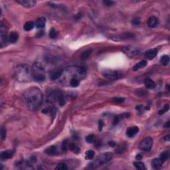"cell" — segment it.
<instances>
[{"instance_id":"6da1fadb","label":"cell","mask_w":170,"mask_h":170,"mask_svg":"<svg viewBox=\"0 0 170 170\" xmlns=\"http://www.w3.org/2000/svg\"><path fill=\"white\" fill-rule=\"evenodd\" d=\"M25 98L29 110L31 111H36L39 108L42 104L43 94L38 88L32 87L26 91Z\"/></svg>"},{"instance_id":"7a4b0ae2","label":"cell","mask_w":170,"mask_h":170,"mask_svg":"<svg viewBox=\"0 0 170 170\" xmlns=\"http://www.w3.org/2000/svg\"><path fill=\"white\" fill-rule=\"evenodd\" d=\"M15 78L20 82H29L33 78V69L26 65H21L16 67L14 72Z\"/></svg>"},{"instance_id":"3957f363","label":"cell","mask_w":170,"mask_h":170,"mask_svg":"<svg viewBox=\"0 0 170 170\" xmlns=\"http://www.w3.org/2000/svg\"><path fill=\"white\" fill-rule=\"evenodd\" d=\"M112 158V154L110 152H106L100 155L95 161L91 162L89 164V167L91 169H96L99 167L106 164L110 161Z\"/></svg>"},{"instance_id":"277c9868","label":"cell","mask_w":170,"mask_h":170,"mask_svg":"<svg viewBox=\"0 0 170 170\" xmlns=\"http://www.w3.org/2000/svg\"><path fill=\"white\" fill-rule=\"evenodd\" d=\"M33 78L35 81L42 82L45 79V70L43 67L39 63H35L33 67Z\"/></svg>"},{"instance_id":"5b68a950","label":"cell","mask_w":170,"mask_h":170,"mask_svg":"<svg viewBox=\"0 0 170 170\" xmlns=\"http://www.w3.org/2000/svg\"><path fill=\"white\" fill-rule=\"evenodd\" d=\"M122 51L124 52L125 54L130 58H134L139 56L141 53V50L137 47L132 46H126L122 49Z\"/></svg>"},{"instance_id":"8992f818","label":"cell","mask_w":170,"mask_h":170,"mask_svg":"<svg viewBox=\"0 0 170 170\" xmlns=\"http://www.w3.org/2000/svg\"><path fill=\"white\" fill-rule=\"evenodd\" d=\"M153 146V139L151 137H147L139 143V148L145 152H150Z\"/></svg>"},{"instance_id":"52a82bcc","label":"cell","mask_w":170,"mask_h":170,"mask_svg":"<svg viewBox=\"0 0 170 170\" xmlns=\"http://www.w3.org/2000/svg\"><path fill=\"white\" fill-rule=\"evenodd\" d=\"M102 75L104 76L105 78H107V79L112 80L118 79V78H120L122 76V74L120 72H118V71H113V70H109V69L105 70L102 72Z\"/></svg>"},{"instance_id":"ba28073f","label":"cell","mask_w":170,"mask_h":170,"mask_svg":"<svg viewBox=\"0 0 170 170\" xmlns=\"http://www.w3.org/2000/svg\"><path fill=\"white\" fill-rule=\"evenodd\" d=\"M0 34H1V47H3L6 45V43L9 41L7 37V29L5 25L1 24L0 27Z\"/></svg>"},{"instance_id":"9c48e42d","label":"cell","mask_w":170,"mask_h":170,"mask_svg":"<svg viewBox=\"0 0 170 170\" xmlns=\"http://www.w3.org/2000/svg\"><path fill=\"white\" fill-rule=\"evenodd\" d=\"M16 2L26 8L33 7L36 4V2L34 0H17Z\"/></svg>"},{"instance_id":"30bf717a","label":"cell","mask_w":170,"mask_h":170,"mask_svg":"<svg viewBox=\"0 0 170 170\" xmlns=\"http://www.w3.org/2000/svg\"><path fill=\"white\" fill-rule=\"evenodd\" d=\"M13 154H14V151L12 150L4 151V152H2L1 153V154H0V158L2 160L10 159V158L13 157Z\"/></svg>"},{"instance_id":"8fae6325","label":"cell","mask_w":170,"mask_h":170,"mask_svg":"<svg viewBox=\"0 0 170 170\" xmlns=\"http://www.w3.org/2000/svg\"><path fill=\"white\" fill-rule=\"evenodd\" d=\"M159 23V21L157 19V18L155 16H151L150 18L148 20L147 24L148 26L150 28H155L157 26Z\"/></svg>"},{"instance_id":"7c38bea8","label":"cell","mask_w":170,"mask_h":170,"mask_svg":"<svg viewBox=\"0 0 170 170\" xmlns=\"http://www.w3.org/2000/svg\"><path fill=\"white\" fill-rule=\"evenodd\" d=\"M157 50L156 49H149L146 52H145V56L148 59L152 60L154 59L157 56Z\"/></svg>"},{"instance_id":"4fadbf2b","label":"cell","mask_w":170,"mask_h":170,"mask_svg":"<svg viewBox=\"0 0 170 170\" xmlns=\"http://www.w3.org/2000/svg\"><path fill=\"white\" fill-rule=\"evenodd\" d=\"M139 132V128L137 126H133L129 128L126 131V135L129 137H133L136 136Z\"/></svg>"},{"instance_id":"5bb4252c","label":"cell","mask_w":170,"mask_h":170,"mask_svg":"<svg viewBox=\"0 0 170 170\" xmlns=\"http://www.w3.org/2000/svg\"><path fill=\"white\" fill-rule=\"evenodd\" d=\"M134 34L132 33H124L122 35H120L118 36H116L115 37H112V39L114 41H120V40L124 39H130L134 37Z\"/></svg>"},{"instance_id":"9a60e30c","label":"cell","mask_w":170,"mask_h":170,"mask_svg":"<svg viewBox=\"0 0 170 170\" xmlns=\"http://www.w3.org/2000/svg\"><path fill=\"white\" fill-rule=\"evenodd\" d=\"M162 164H163V162L159 158H155L152 161V168L154 169H160Z\"/></svg>"},{"instance_id":"2e32d148","label":"cell","mask_w":170,"mask_h":170,"mask_svg":"<svg viewBox=\"0 0 170 170\" xmlns=\"http://www.w3.org/2000/svg\"><path fill=\"white\" fill-rule=\"evenodd\" d=\"M46 23V20L44 17H41V18L38 19L35 22V27L37 29H43L45 27Z\"/></svg>"},{"instance_id":"e0dca14e","label":"cell","mask_w":170,"mask_h":170,"mask_svg":"<svg viewBox=\"0 0 170 170\" xmlns=\"http://www.w3.org/2000/svg\"><path fill=\"white\" fill-rule=\"evenodd\" d=\"M45 152L47 155L54 156V155H56L58 153V151H57V148H56V146H52L49 147L48 148L46 149V150L45 151Z\"/></svg>"},{"instance_id":"ac0fdd59","label":"cell","mask_w":170,"mask_h":170,"mask_svg":"<svg viewBox=\"0 0 170 170\" xmlns=\"http://www.w3.org/2000/svg\"><path fill=\"white\" fill-rule=\"evenodd\" d=\"M147 64H148L147 61H146L144 60V61H140L139 63L136 64V65H134V67H133V68H132V70L134 71H137V70H139V69L144 68L145 67H146Z\"/></svg>"},{"instance_id":"d6986e66","label":"cell","mask_w":170,"mask_h":170,"mask_svg":"<svg viewBox=\"0 0 170 170\" xmlns=\"http://www.w3.org/2000/svg\"><path fill=\"white\" fill-rule=\"evenodd\" d=\"M145 86L148 89H153L156 87V83L150 78H146L145 80Z\"/></svg>"},{"instance_id":"ffe728a7","label":"cell","mask_w":170,"mask_h":170,"mask_svg":"<svg viewBox=\"0 0 170 170\" xmlns=\"http://www.w3.org/2000/svg\"><path fill=\"white\" fill-rule=\"evenodd\" d=\"M19 35L17 34V33L16 32H12L9 34V37H8V40L10 43H14L15 42L18 40Z\"/></svg>"},{"instance_id":"44dd1931","label":"cell","mask_w":170,"mask_h":170,"mask_svg":"<svg viewBox=\"0 0 170 170\" xmlns=\"http://www.w3.org/2000/svg\"><path fill=\"white\" fill-rule=\"evenodd\" d=\"M62 74H63V71L61 70H59V71H56L55 72H54L53 73L51 74V79L52 80H57L62 76Z\"/></svg>"},{"instance_id":"7402d4cb","label":"cell","mask_w":170,"mask_h":170,"mask_svg":"<svg viewBox=\"0 0 170 170\" xmlns=\"http://www.w3.org/2000/svg\"><path fill=\"white\" fill-rule=\"evenodd\" d=\"M34 27V23L33 21L26 22L23 26V29L25 31H29L32 30Z\"/></svg>"},{"instance_id":"603a6c76","label":"cell","mask_w":170,"mask_h":170,"mask_svg":"<svg viewBox=\"0 0 170 170\" xmlns=\"http://www.w3.org/2000/svg\"><path fill=\"white\" fill-rule=\"evenodd\" d=\"M69 149L71 151L74 152V153H76V154H78V152H80L79 148H78V147L74 143L69 144Z\"/></svg>"},{"instance_id":"cb8c5ba5","label":"cell","mask_w":170,"mask_h":170,"mask_svg":"<svg viewBox=\"0 0 170 170\" xmlns=\"http://www.w3.org/2000/svg\"><path fill=\"white\" fill-rule=\"evenodd\" d=\"M134 166L136 167L137 169L139 170H144L146 169V167L145 166L144 163L141 162V161H136L134 162Z\"/></svg>"},{"instance_id":"d4e9b609","label":"cell","mask_w":170,"mask_h":170,"mask_svg":"<svg viewBox=\"0 0 170 170\" xmlns=\"http://www.w3.org/2000/svg\"><path fill=\"white\" fill-rule=\"evenodd\" d=\"M92 49H88V50L84 51V52L82 53L80 57H81L82 59H86L89 58V56H90L91 54V53H92Z\"/></svg>"},{"instance_id":"484cf974","label":"cell","mask_w":170,"mask_h":170,"mask_svg":"<svg viewBox=\"0 0 170 170\" xmlns=\"http://www.w3.org/2000/svg\"><path fill=\"white\" fill-rule=\"evenodd\" d=\"M169 157V152L168 151H165V152H163L160 155V157H159V159H161L162 162H164L165 161H166L167 158Z\"/></svg>"},{"instance_id":"4316f807","label":"cell","mask_w":170,"mask_h":170,"mask_svg":"<svg viewBox=\"0 0 170 170\" xmlns=\"http://www.w3.org/2000/svg\"><path fill=\"white\" fill-rule=\"evenodd\" d=\"M169 62V57L168 55L165 54L161 57V63L163 64V65H167Z\"/></svg>"},{"instance_id":"83f0119b","label":"cell","mask_w":170,"mask_h":170,"mask_svg":"<svg viewBox=\"0 0 170 170\" xmlns=\"http://www.w3.org/2000/svg\"><path fill=\"white\" fill-rule=\"evenodd\" d=\"M70 85L72 87H77L79 85V79L76 78H73L69 81Z\"/></svg>"},{"instance_id":"f1b7e54d","label":"cell","mask_w":170,"mask_h":170,"mask_svg":"<svg viewBox=\"0 0 170 170\" xmlns=\"http://www.w3.org/2000/svg\"><path fill=\"white\" fill-rule=\"evenodd\" d=\"M94 156V152L92 150H89L86 152L85 158L87 159H92Z\"/></svg>"},{"instance_id":"f546056e","label":"cell","mask_w":170,"mask_h":170,"mask_svg":"<svg viewBox=\"0 0 170 170\" xmlns=\"http://www.w3.org/2000/svg\"><path fill=\"white\" fill-rule=\"evenodd\" d=\"M96 140V137L94 136V135H92V134H91V135H89V136H87L86 137V141L88 142V143L92 144L94 143V141Z\"/></svg>"},{"instance_id":"4dcf8cb0","label":"cell","mask_w":170,"mask_h":170,"mask_svg":"<svg viewBox=\"0 0 170 170\" xmlns=\"http://www.w3.org/2000/svg\"><path fill=\"white\" fill-rule=\"evenodd\" d=\"M68 169V167L66 163H63V162L59 163L57 165V166L55 167V169Z\"/></svg>"},{"instance_id":"1f68e13d","label":"cell","mask_w":170,"mask_h":170,"mask_svg":"<svg viewBox=\"0 0 170 170\" xmlns=\"http://www.w3.org/2000/svg\"><path fill=\"white\" fill-rule=\"evenodd\" d=\"M69 141L67 139H65V141L63 142L62 144V149H63V150L64 152H67L68 150V149H69Z\"/></svg>"},{"instance_id":"d6a6232c","label":"cell","mask_w":170,"mask_h":170,"mask_svg":"<svg viewBox=\"0 0 170 170\" xmlns=\"http://www.w3.org/2000/svg\"><path fill=\"white\" fill-rule=\"evenodd\" d=\"M56 36H57V33H56V31H55V29H51L50 30V32H49V37H51V39H54L56 38Z\"/></svg>"},{"instance_id":"836d02e7","label":"cell","mask_w":170,"mask_h":170,"mask_svg":"<svg viewBox=\"0 0 170 170\" xmlns=\"http://www.w3.org/2000/svg\"><path fill=\"white\" fill-rule=\"evenodd\" d=\"M136 94H137V96H143L147 94V92L146 90H144V89H139V90H137V91H136Z\"/></svg>"},{"instance_id":"e575fe53","label":"cell","mask_w":170,"mask_h":170,"mask_svg":"<svg viewBox=\"0 0 170 170\" xmlns=\"http://www.w3.org/2000/svg\"><path fill=\"white\" fill-rule=\"evenodd\" d=\"M168 110H169V104L165 105L164 107L163 108V109H162V110H159V112H158V114L161 115V114H164V113H165V112Z\"/></svg>"},{"instance_id":"d590c367","label":"cell","mask_w":170,"mask_h":170,"mask_svg":"<svg viewBox=\"0 0 170 170\" xmlns=\"http://www.w3.org/2000/svg\"><path fill=\"white\" fill-rule=\"evenodd\" d=\"M6 129L5 128H2V130H1V137H2V140H4L6 137Z\"/></svg>"},{"instance_id":"8d00e7d4","label":"cell","mask_w":170,"mask_h":170,"mask_svg":"<svg viewBox=\"0 0 170 170\" xmlns=\"http://www.w3.org/2000/svg\"><path fill=\"white\" fill-rule=\"evenodd\" d=\"M124 98H121V97H117V98H113V102H116V103H122L124 101Z\"/></svg>"},{"instance_id":"74e56055","label":"cell","mask_w":170,"mask_h":170,"mask_svg":"<svg viewBox=\"0 0 170 170\" xmlns=\"http://www.w3.org/2000/svg\"><path fill=\"white\" fill-rule=\"evenodd\" d=\"M132 25H134V26L139 25V24H140V19H139V18H137V17L134 18V19L132 20Z\"/></svg>"},{"instance_id":"f35d334b","label":"cell","mask_w":170,"mask_h":170,"mask_svg":"<svg viewBox=\"0 0 170 170\" xmlns=\"http://www.w3.org/2000/svg\"><path fill=\"white\" fill-rule=\"evenodd\" d=\"M103 4H104L106 6L110 7V6H112L114 5V2H112V1H109V0H105V1L103 2Z\"/></svg>"},{"instance_id":"ab89813d","label":"cell","mask_w":170,"mask_h":170,"mask_svg":"<svg viewBox=\"0 0 170 170\" xmlns=\"http://www.w3.org/2000/svg\"><path fill=\"white\" fill-rule=\"evenodd\" d=\"M103 126H104V123L101 120V121H100L99 123H98V129H99L100 131H101L102 130Z\"/></svg>"},{"instance_id":"60d3db41","label":"cell","mask_w":170,"mask_h":170,"mask_svg":"<svg viewBox=\"0 0 170 170\" xmlns=\"http://www.w3.org/2000/svg\"><path fill=\"white\" fill-rule=\"evenodd\" d=\"M142 108H143V106H142V105H137V106H136V110L139 111V112L141 111V110Z\"/></svg>"},{"instance_id":"b9f144b4","label":"cell","mask_w":170,"mask_h":170,"mask_svg":"<svg viewBox=\"0 0 170 170\" xmlns=\"http://www.w3.org/2000/svg\"><path fill=\"white\" fill-rule=\"evenodd\" d=\"M108 145L110 147H114L115 146H116V143H115V142H114V141H108Z\"/></svg>"},{"instance_id":"7bdbcfd3","label":"cell","mask_w":170,"mask_h":170,"mask_svg":"<svg viewBox=\"0 0 170 170\" xmlns=\"http://www.w3.org/2000/svg\"><path fill=\"white\" fill-rule=\"evenodd\" d=\"M169 127H170V122L169 121L167 122L166 123L164 124V128H169Z\"/></svg>"},{"instance_id":"ee69618b","label":"cell","mask_w":170,"mask_h":170,"mask_svg":"<svg viewBox=\"0 0 170 170\" xmlns=\"http://www.w3.org/2000/svg\"><path fill=\"white\" fill-rule=\"evenodd\" d=\"M136 158L137 160H140V159H142V156H141V154H137V156H136Z\"/></svg>"},{"instance_id":"f6af8a7d","label":"cell","mask_w":170,"mask_h":170,"mask_svg":"<svg viewBox=\"0 0 170 170\" xmlns=\"http://www.w3.org/2000/svg\"><path fill=\"white\" fill-rule=\"evenodd\" d=\"M164 139L165 141H169L170 140V136L169 135H167V136H166L165 137H164Z\"/></svg>"},{"instance_id":"bcb514c9","label":"cell","mask_w":170,"mask_h":170,"mask_svg":"<svg viewBox=\"0 0 170 170\" xmlns=\"http://www.w3.org/2000/svg\"><path fill=\"white\" fill-rule=\"evenodd\" d=\"M167 90L168 92H169V85H167Z\"/></svg>"}]
</instances>
